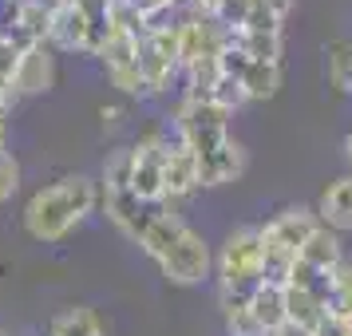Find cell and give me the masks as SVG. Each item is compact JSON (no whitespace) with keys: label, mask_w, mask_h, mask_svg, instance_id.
Instances as JSON below:
<instances>
[{"label":"cell","mask_w":352,"mask_h":336,"mask_svg":"<svg viewBox=\"0 0 352 336\" xmlns=\"http://www.w3.org/2000/svg\"><path fill=\"white\" fill-rule=\"evenodd\" d=\"M20 56H24V52H20V48H16V44H12V40H8L4 32H0V83H12V80H16Z\"/></svg>","instance_id":"29"},{"label":"cell","mask_w":352,"mask_h":336,"mask_svg":"<svg viewBox=\"0 0 352 336\" xmlns=\"http://www.w3.org/2000/svg\"><path fill=\"white\" fill-rule=\"evenodd\" d=\"M226 328H230V336H270V333H265V328L254 320V313H250V309L230 313V317H226Z\"/></svg>","instance_id":"30"},{"label":"cell","mask_w":352,"mask_h":336,"mask_svg":"<svg viewBox=\"0 0 352 336\" xmlns=\"http://www.w3.org/2000/svg\"><path fill=\"white\" fill-rule=\"evenodd\" d=\"M329 76L340 91L352 96V44H333L329 48Z\"/></svg>","instance_id":"26"},{"label":"cell","mask_w":352,"mask_h":336,"mask_svg":"<svg viewBox=\"0 0 352 336\" xmlns=\"http://www.w3.org/2000/svg\"><path fill=\"white\" fill-rule=\"evenodd\" d=\"M131 170H135V150L123 146L103 162V190H131Z\"/></svg>","instance_id":"22"},{"label":"cell","mask_w":352,"mask_h":336,"mask_svg":"<svg viewBox=\"0 0 352 336\" xmlns=\"http://www.w3.org/2000/svg\"><path fill=\"white\" fill-rule=\"evenodd\" d=\"M309 336H349V320L336 317V313H324V317L313 324V333Z\"/></svg>","instance_id":"32"},{"label":"cell","mask_w":352,"mask_h":336,"mask_svg":"<svg viewBox=\"0 0 352 336\" xmlns=\"http://www.w3.org/2000/svg\"><path fill=\"white\" fill-rule=\"evenodd\" d=\"M270 336H309V328H297V324H281L277 333H270Z\"/></svg>","instance_id":"37"},{"label":"cell","mask_w":352,"mask_h":336,"mask_svg":"<svg viewBox=\"0 0 352 336\" xmlns=\"http://www.w3.org/2000/svg\"><path fill=\"white\" fill-rule=\"evenodd\" d=\"M241 170H245V150L234 139L214 146L210 155H198V186H226L241 178Z\"/></svg>","instance_id":"8"},{"label":"cell","mask_w":352,"mask_h":336,"mask_svg":"<svg viewBox=\"0 0 352 336\" xmlns=\"http://www.w3.org/2000/svg\"><path fill=\"white\" fill-rule=\"evenodd\" d=\"M344 155H349V162H352V131H349V139H344Z\"/></svg>","instance_id":"40"},{"label":"cell","mask_w":352,"mask_h":336,"mask_svg":"<svg viewBox=\"0 0 352 336\" xmlns=\"http://www.w3.org/2000/svg\"><path fill=\"white\" fill-rule=\"evenodd\" d=\"M226 28H218L210 16H186L178 24V67H190L194 60L222 56L226 48Z\"/></svg>","instance_id":"5"},{"label":"cell","mask_w":352,"mask_h":336,"mask_svg":"<svg viewBox=\"0 0 352 336\" xmlns=\"http://www.w3.org/2000/svg\"><path fill=\"white\" fill-rule=\"evenodd\" d=\"M293 261L297 254H285V249H261V285H289V273H293Z\"/></svg>","instance_id":"23"},{"label":"cell","mask_w":352,"mask_h":336,"mask_svg":"<svg viewBox=\"0 0 352 336\" xmlns=\"http://www.w3.org/2000/svg\"><path fill=\"white\" fill-rule=\"evenodd\" d=\"M324 317V309H320L305 289H285V324H297V328H309L313 333V324Z\"/></svg>","instance_id":"21"},{"label":"cell","mask_w":352,"mask_h":336,"mask_svg":"<svg viewBox=\"0 0 352 336\" xmlns=\"http://www.w3.org/2000/svg\"><path fill=\"white\" fill-rule=\"evenodd\" d=\"M0 336H8V333H0Z\"/></svg>","instance_id":"42"},{"label":"cell","mask_w":352,"mask_h":336,"mask_svg":"<svg viewBox=\"0 0 352 336\" xmlns=\"http://www.w3.org/2000/svg\"><path fill=\"white\" fill-rule=\"evenodd\" d=\"M250 8H254V0H218L214 12H210V20H214L218 28H226V32H241L245 20H250Z\"/></svg>","instance_id":"24"},{"label":"cell","mask_w":352,"mask_h":336,"mask_svg":"<svg viewBox=\"0 0 352 336\" xmlns=\"http://www.w3.org/2000/svg\"><path fill=\"white\" fill-rule=\"evenodd\" d=\"M99 336H103V333H99Z\"/></svg>","instance_id":"43"},{"label":"cell","mask_w":352,"mask_h":336,"mask_svg":"<svg viewBox=\"0 0 352 336\" xmlns=\"http://www.w3.org/2000/svg\"><path fill=\"white\" fill-rule=\"evenodd\" d=\"M210 103H214V107H222L226 115H234L241 103H250V99H245V91H241V83H238V80L222 76V80L214 83V91H210Z\"/></svg>","instance_id":"27"},{"label":"cell","mask_w":352,"mask_h":336,"mask_svg":"<svg viewBox=\"0 0 352 336\" xmlns=\"http://www.w3.org/2000/svg\"><path fill=\"white\" fill-rule=\"evenodd\" d=\"M344 320H349V336H352V317H344Z\"/></svg>","instance_id":"41"},{"label":"cell","mask_w":352,"mask_h":336,"mask_svg":"<svg viewBox=\"0 0 352 336\" xmlns=\"http://www.w3.org/2000/svg\"><path fill=\"white\" fill-rule=\"evenodd\" d=\"M329 313L352 317V261H340L333 269V301H329Z\"/></svg>","instance_id":"25"},{"label":"cell","mask_w":352,"mask_h":336,"mask_svg":"<svg viewBox=\"0 0 352 336\" xmlns=\"http://www.w3.org/2000/svg\"><path fill=\"white\" fill-rule=\"evenodd\" d=\"M241 91L245 99H273L277 87H281V64H257L250 60V67L241 71Z\"/></svg>","instance_id":"18"},{"label":"cell","mask_w":352,"mask_h":336,"mask_svg":"<svg viewBox=\"0 0 352 336\" xmlns=\"http://www.w3.org/2000/svg\"><path fill=\"white\" fill-rule=\"evenodd\" d=\"M131 150H135L131 194H135L139 202H146V206H159V202H166V194H162V162H166L170 139H166L159 127H151L139 143L131 146Z\"/></svg>","instance_id":"2"},{"label":"cell","mask_w":352,"mask_h":336,"mask_svg":"<svg viewBox=\"0 0 352 336\" xmlns=\"http://www.w3.org/2000/svg\"><path fill=\"white\" fill-rule=\"evenodd\" d=\"M317 218H320V225L333 229V234L352 229V178H336L333 186L320 194Z\"/></svg>","instance_id":"13"},{"label":"cell","mask_w":352,"mask_h":336,"mask_svg":"<svg viewBox=\"0 0 352 336\" xmlns=\"http://www.w3.org/2000/svg\"><path fill=\"white\" fill-rule=\"evenodd\" d=\"M226 44L245 52L257 64H281V32H230Z\"/></svg>","instance_id":"16"},{"label":"cell","mask_w":352,"mask_h":336,"mask_svg":"<svg viewBox=\"0 0 352 336\" xmlns=\"http://www.w3.org/2000/svg\"><path fill=\"white\" fill-rule=\"evenodd\" d=\"M230 139V115L214 103H182L178 111V143L194 150V155H210L214 146Z\"/></svg>","instance_id":"3"},{"label":"cell","mask_w":352,"mask_h":336,"mask_svg":"<svg viewBox=\"0 0 352 336\" xmlns=\"http://www.w3.org/2000/svg\"><path fill=\"white\" fill-rule=\"evenodd\" d=\"M194 190H198V155L186 150L182 143H175L166 150V162H162V194L166 198H186Z\"/></svg>","instance_id":"10"},{"label":"cell","mask_w":352,"mask_h":336,"mask_svg":"<svg viewBox=\"0 0 352 336\" xmlns=\"http://www.w3.org/2000/svg\"><path fill=\"white\" fill-rule=\"evenodd\" d=\"M305 261V265H313V269L320 273H333L340 261H344V254H340V238H336L333 229H324V225H317L313 234H309V241L301 245V254H297Z\"/></svg>","instance_id":"14"},{"label":"cell","mask_w":352,"mask_h":336,"mask_svg":"<svg viewBox=\"0 0 352 336\" xmlns=\"http://www.w3.org/2000/svg\"><path fill=\"white\" fill-rule=\"evenodd\" d=\"M99 119H103V127H119L123 123V107H99Z\"/></svg>","instance_id":"35"},{"label":"cell","mask_w":352,"mask_h":336,"mask_svg":"<svg viewBox=\"0 0 352 336\" xmlns=\"http://www.w3.org/2000/svg\"><path fill=\"white\" fill-rule=\"evenodd\" d=\"M48 44L64 52H83L87 48V16H83V8L76 0H67L60 4L48 20Z\"/></svg>","instance_id":"11"},{"label":"cell","mask_w":352,"mask_h":336,"mask_svg":"<svg viewBox=\"0 0 352 336\" xmlns=\"http://www.w3.org/2000/svg\"><path fill=\"white\" fill-rule=\"evenodd\" d=\"M52 80H56L52 44H32V48L20 56L12 91H16V96H40V91H48V87H52Z\"/></svg>","instance_id":"9"},{"label":"cell","mask_w":352,"mask_h":336,"mask_svg":"<svg viewBox=\"0 0 352 336\" xmlns=\"http://www.w3.org/2000/svg\"><path fill=\"white\" fill-rule=\"evenodd\" d=\"M178 64H170V60H162L159 52L151 48V40H139V76H143V91L146 96H159V91H166L170 87V80H175Z\"/></svg>","instance_id":"15"},{"label":"cell","mask_w":352,"mask_h":336,"mask_svg":"<svg viewBox=\"0 0 352 336\" xmlns=\"http://www.w3.org/2000/svg\"><path fill=\"white\" fill-rule=\"evenodd\" d=\"M99 202V190L91 178L83 175H72V178H60L44 190H36L24 206V229L32 234L36 241H60L80 222L83 214H91Z\"/></svg>","instance_id":"1"},{"label":"cell","mask_w":352,"mask_h":336,"mask_svg":"<svg viewBox=\"0 0 352 336\" xmlns=\"http://www.w3.org/2000/svg\"><path fill=\"white\" fill-rule=\"evenodd\" d=\"M131 8H135V12H139V16H151V12H159V8H170V0H127Z\"/></svg>","instance_id":"33"},{"label":"cell","mask_w":352,"mask_h":336,"mask_svg":"<svg viewBox=\"0 0 352 336\" xmlns=\"http://www.w3.org/2000/svg\"><path fill=\"white\" fill-rule=\"evenodd\" d=\"M210 245L202 234H194V229H186L182 238H178V245L170 249V254L159 261L162 277L170 281V285H198L202 277L210 273Z\"/></svg>","instance_id":"4"},{"label":"cell","mask_w":352,"mask_h":336,"mask_svg":"<svg viewBox=\"0 0 352 336\" xmlns=\"http://www.w3.org/2000/svg\"><path fill=\"white\" fill-rule=\"evenodd\" d=\"M241 32H281V20L254 4V8H250V20H245V28H241Z\"/></svg>","instance_id":"31"},{"label":"cell","mask_w":352,"mask_h":336,"mask_svg":"<svg viewBox=\"0 0 352 336\" xmlns=\"http://www.w3.org/2000/svg\"><path fill=\"white\" fill-rule=\"evenodd\" d=\"M317 214L305 206L281 210L270 225H261V245L265 249H285V254H301V245L309 241V234L317 229Z\"/></svg>","instance_id":"6"},{"label":"cell","mask_w":352,"mask_h":336,"mask_svg":"<svg viewBox=\"0 0 352 336\" xmlns=\"http://www.w3.org/2000/svg\"><path fill=\"white\" fill-rule=\"evenodd\" d=\"M20 190V162L8 155V150H0V206Z\"/></svg>","instance_id":"28"},{"label":"cell","mask_w":352,"mask_h":336,"mask_svg":"<svg viewBox=\"0 0 352 336\" xmlns=\"http://www.w3.org/2000/svg\"><path fill=\"white\" fill-rule=\"evenodd\" d=\"M99 317L91 309H83V304H72L64 313H56L52 320V336H99Z\"/></svg>","instance_id":"20"},{"label":"cell","mask_w":352,"mask_h":336,"mask_svg":"<svg viewBox=\"0 0 352 336\" xmlns=\"http://www.w3.org/2000/svg\"><path fill=\"white\" fill-rule=\"evenodd\" d=\"M16 103V91H12V83H0V115H8V107Z\"/></svg>","instance_id":"36"},{"label":"cell","mask_w":352,"mask_h":336,"mask_svg":"<svg viewBox=\"0 0 352 336\" xmlns=\"http://www.w3.org/2000/svg\"><path fill=\"white\" fill-rule=\"evenodd\" d=\"M250 313H254V320L265 333H277V328L285 324V289L261 285L254 293V301H250Z\"/></svg>","instance_id":"17"},{"label":"cell","mask_w":352,"mask_h":336,"mask_svg":"<svg viewBox=\"0 0 352 336\" xmlns=\"http://www.w3.org/2000/svg\"><path fill=\"white\" fill-rule=\"evenodd\" d=\"M190 225L178 218L175 210H166V206H159V214L146 222V229H143V238H139V245H143V254L146 257H155V261H162V257L170 254L178 245V238L186 234Z\"/></svg>","instance_id":"12"},{"label":"cell","mask_w":352,"mask_h":336,"mask_svg":"<svg viewBox=\"0 0 352 336\" xmlns=\"http://www.w3.org/2000/svg\"><path fill=\"white\" fill-rule=\"evenodd\" d=\"M257 8H265V12H273L277 20L289 16V8H293V0H254Z\"/></svg>","instance_id":"34"},{"label":"cell","mask_w":352,"mask_h":336,"mask_svg":"<svg viewBox=\"0 0 352 336\" xmlns=\"http://www.w3.org/2000/svg\"><path fill=\"white\" fill-rule=\"evenodd\" d=\"M222 80V67H218V56H206V60H194L186 67V99L190 103H210V91H214V83Z\"/></svg>","instance_id":"19"},{"label":"cell","mask_w":352,"mask_h":336,"mask_svg":"<svg viewBox=\"0 0 352 336\" xmlns=\"http://www.w3.org/2000/svg\"><path fill=\"white\" fill-rule=\"evenodd\" d=\"M4 135H8V127H4V115H0V150H4Z\"/></svg>","instance_id":"39"},{"label":"cell","mask_w":352,"mask_h":336,"mask_svg":"<svg viewBox=\"0 0 352 336\" xmlns=\"http://www.w3.org/2000/svg\"><path fill=\"white\" fill-rule=\"evenodd\" d=\"M170 8H194L198 12V0H170Z\"/></svg>","instance_id":"38"},{"label":"cell","mask_w":352,"mask_h":336,"mask_svg":"<svg viewBox=\"0 0 352 336\" xmlns=\"http://www.w3.org/2000/svg\"><path fill=\"white\" fill-rule=\"evenodd\" d=\"M159 206H162V202H159ZM159 206H146V202H139L131 190H103V214H107V218H111V222L119 225L131 241L143 238L146 222L159 214Z\"/></svg>","instance_id":"7"}]
</instances>
